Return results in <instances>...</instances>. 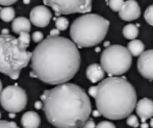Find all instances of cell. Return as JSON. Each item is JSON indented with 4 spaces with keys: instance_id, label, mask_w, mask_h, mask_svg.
Returning a JSON list of instances; mask_svg holds the SVG:
<instances>
[{
    "instance_id": "cell-1",
    "label": "cell",
    "mask_w": 153,
    "mask_h": 128,
    "mask_svg": "<svg viewBox=\"0 0 153 128\" xmlns=\"http://www.w3.org/2000/svg\"><path fill=\"white\" fill-rule=\"evenodd\" d=\"M79 66L78 48L67 38L49 36L32 51L31 75L47 84L67 83L75 76Z\"/></svg>"
},
{
    "instance_id": "cell-2",
    "label": "cell",
    "mask_w": 153,
    "mask_h": 128,
    "mask_svg": "<svg viewBox=\"0 0 153 128\" xmlns=\"http://www.w3.org/2000/svg\"><path fill=\"white\" fill-rule=\"evenodd\" d=\"M41 99L47 120L56 128L83 127L92 112L89 96L74 83L45 91Z\"/></svg>"
},
{
    "instance_id": "cell-3",
    "label": "cell",
    "mask_w": 153,
    "mask_h": 128,
    "mask_svg": "<svg viewBox=\"0 0 153 128\" xmlns=\"http://www.w3.org/2000/svg\"><path fill=\"white\" fill-rule=\"evenodd\" d=\"M89 93L96 101L97 110L111 120H121L130 116L137 105V93L132 84L121 77H108Z\"/></svg>"
},
{
    "instance_id": "cell-4",
    "label": "cell",
    "mask_w": 153,
    "mask_h": 128,
    "mask_svg": "<svg viewBox=\"0 0 153 128\" xmlns=\"http://www.w3.org/2000/svg\"><path fill=\"white\" fill-rule=\"evenodd\" d=\"M109 21L96 14H85L74 20L70 36L76 46L93 47L99 44L107 33Z\"/></svg>"
},
{
    "instance_id": "cell-5",
    "label": "cell",
    "mask_w": 153,
    "mask_h": 128,
    "mask_svg": "<svg viewBox=\"0 0 153 128\" xmlns=\"http://www.w3.org/2000/svg\"><path fill=\"white\" fill-rule=\"evenodd\" d=\"M32 52L23 50L17 38L0 34V73L18 79L22 69L31 60Z\"/></svg>"
},
{
    "instance_id": "cell-6",
    "label": "cell",
    "mask_w": 153,
    "mask_h": 128,
    "mask_svg": "<svg viewBox=\"0 0 153 128\" xmlns=\"http://www.w3.org/2000/svg\"><path fill=\"white\" fill-rule=\"evenodd\" d=\"M100 63L104 72L109 76H118L129 70L132 63V55L126 47L121 45H111L103 50Z\"/></svg>"
},
{
    "instance_id": "cell-7",
    "label": "cell",
    "mask_w": 153,
    "mask_h": 128,
    "mask_svg": "<svg viewBox=\"0 0 153 128\" xmlns=\"http://www.w3.org/2000/svg\"><path fill=\"white\" fill-rule=\"evenodd\" d=\"M27 94L18 86H8L0 93V104L10 112H20L27 104Z\"/></svg>"
},
{
    "instance_id": "cell-8",
    "label": "cell",
    "mask_w": 153,
    "mask_h": 128,
    "mask_svg": "<svg viewBox=\"0 0 153 128\" xmlns=\"http://www.w3.org/2000/svg\"><path fill=\"white\" fill-rule=\"evenodd\" d=\"M56 15L85 14L91 12L93 0H43Z\"/></svg>"
},
{
    "instance_id": "cell-9",
    "label": "cell",
    "mask_w": 153,
    "mask_h": 128,
    "mask_svg": "<svg viewBox=\"0 0 153 128\" xmlns=\"http://www.w3.org/2000/svg\"><path fill=\"white\" fill-rule=\"evenodd\" d=\"M137 70L144 78L153 80V49L144 51L137 60Z\"/></svg>"
},
{
    "instance_id": "cell-10",
    "label": "cell",
    "mask_w": 153,
    "mask_h": 128,
    "mask_svg": "<svg viewBox=\"0 0 153 128\" xmlns=\"http://www.w3.org/2000/svg\"><path fill=\"white\" fill-rule=\"evenodd\" d=\"M29 18H30V22L33 25L38 26V27H46L52 18V14H51L50 10H48L46 6L38 5L31 10Z\"/></svg>"
},
{
    "instance_id": "cell-11",
    "label": "cell",
    "mask_w": 153,
    "mask_h": 128,
    "mask_svg": "<svg viewBox=\"0 0 153 128\" xmlns=\"http://www.w3.org/2000/svg\"><path fill=\"white\" fill-rule=\"evenodd\" d=\"M119 16L124 21H133L141 16V8L137 1L134 0H127L123 4Z\"/></svg>"
},
{
    "instance_id": "cell-12",
    "label": "cell",
    "mask_w": 153,
    "mask_h": 128,
    "mask_svg": "<svg viewBox=\"0 0 153 128\" xmlns=\"http://www.w3.org/2000/svg\"><path fill=\"white\" fill-rule=\"evenodd\" d=\"M137 115L141 118L143 122H145L147 119L153 117V101L151 99L143 98L137 102L135 107Z\"/></svg>"
},
{
    "instance_id": "cell-13",
    "label": "cell",
    "mask_w": 153,
    "mask_h": 128,
    "mask_svg": "<svg viewBox=\"0 0 153 128\" xmlns=\"http://www.w3.org/2000/svg\"><path fill=\"white\" fill-rule=\"evenodd\" d=\"M87 77L93 83L100 81L104 78V70L102 69V67L98 64H92L88 67L87 69Z\"/></svg>"
},
{
    "instance_id": "cell-14",
    "label": "cell",
    "mask_w": 153,
    "mask_h": 128,
    "mask_svg": "<svg viewBox=\"0 0 153 128\" xmlns=\"http://www.w3.org/2000/svg\"><path fill=\"white\" fill-rule=\"evenodd\" d=\"M23 128H39L41 124V118L36 112H27L21 119Z\"/></svg>"
},
{
    "instance_id": "cell-15",
    "label": "cell",
    "mask_w": 153,
    "mask_h": 128,
    "mask_svg": "<svg viewBox=\"0 0 153 128\" xmlns=\"http://www.w3.org/2000/svg\"><path fill=\"white\" fill-rule=\"evenodd\" d=\"M12 29L15 33H21V32H29L31 29V23L25 17H18L15 18L12 23Z\"/></svg>"
},
{
    "instance_id": "cell-16",
    "label": "cell",
    "mask_w": 153,
    "mask_h": 128,
    "mask_svg": "<svg viewBox=\"0 0 153 128\" xmlns=\"http://www.w3.org/2000/svg\"><path fill=\"white\" fill-rule=\"evenodd\" d=\"M127 49L130 52L131 55L133 56H140L144 51H145V45L142 41L140 40H132L128 43Z\"/></svg>"
},
{
    "instance_id": "cell-17",
    "label": "cell",
    "mask_w": 153,
    "mask_h": 128,
    "mask_svg": "<svg viewBox=\"0 0 153 128\" xmlns=\"http://www.w3.org/2000/svg\"><path fill=\"white\" fill-rule=\"evenodd\" d=\"M123 36L128 40H135V38L139 36V29L135 25L128 24L123 28Z\"/></svg>"
},
{
    "instance_id": "cell-18",
    "label": "cell",
    "mask_w": 153,
    "mask_h": 128,
    "mask_svg": "<svg viewBox=\"0 0 153 128\" xmlns=\"http://www.w3.org/2000/svg\"><path fill=\"white\" fill-rule=\"evenodd\" d=\"M0 18L4 22H10L15 19V10L10 6H5V7L0 10Z\"/></svg>"
},
{
    "instance_id": "cell-19",
    "label": "cell",
    "mask_w": 153,
    "mask_h": 128,
    "mask_svg": "<svg viewBox=\"0 0 153 128\" xmlns=\"http://www.w3.org/2000/svg\"><path fill=\"white\" fill-rule=\"evenodd\" d=\"M19 44L20 47L23 50H27V47L29 46V42H30V36H29V32H21L19 33Z\"/></svg>"
},
{
    "instance_id": "cell-20",
    "label": "cell",
    "mask_w": 153,
    "mask_h": 128,
    "mask_svg": "<svg viewBox=\"0 0 153 128\" xmlns=\"http://www.w3.org/2000/svg\"><path fill=\"white\" fill-rule=\"evenodd\" d=\"M55 26H56L57 30H66L69 26L68 19L64 18V17H59L55 20Z\"/></svg>"
},
{
    "instance_id": "cell-21",
    "label": "cell",
    "mask_w": 153,
    "mask_h": 128,
    "mask_svg": "<svg viewBox=\"0 0 153 128\" xmlns=\"http://www.w3.org/2000/svg\"><path fill=\"white\" fill-rule=\"evenodd\" d=\"M124 2V0H108V5L114 12H120Z\"/></svg>"
},
{
    "instance_id": "cell-22",
    "label": "cell",
    "mask_w": 153,
    "mask_h": 128,
    "mask_svg": "<svg viewBox=\"0 0 153 128\" xmlns=\"http://www.w3.org/2000/svg\"><path fill=\"white\" fill-rule=\"evenodd\" d=\"M144 18H145L146 22L149 25L153 26V4L149 5L145 10V14H144Z\"/></svg>"
},
{
    "instance_id": "cell-23",
    "label": "cell",
    "mask_w": 153,
    "mask_h": 128,
    "mask_svg": "<svg viewBox=\"0 0 153 128\" xmlns=\"http://www.w3.org/2000/svg\"><path fill=\"white\" fill-rule=\"evenodd\" d=\"M127 124L131 127H137L139 126V120H137V118L134 115H130L127 118Z\"/></svg>"
},
{
    "instance_id": "cell-24",
    "label": "cell",
    "mask_w": 153,
    "mask_h": 128,
    "mask_svg": "<svg viewBox=\"0 0 153 128\" xmlns=\"http://www.w3.org/2000/svg\"><path fill=\"white\" fill-rule=\"evenodd\" d=\"M0 128H20V127L17 126V124L15 122L0 120Z\"/></svg>"
},
{
    "instance_id": "cell-25",
    "label": "cell",
    "mask_w": 153,
    "mask_h": 128,
    "mask_svg": "<svg viewBox=\"0 0 153 128\" xmlns=\"http://www.w3.org/2000/svg\"><path fill=\"white\" fill-rule=\"evenodd\" d=\"M44 39V36L41 31H34L32 33V40L34 41L36 43H41Z\"/></svg>"
},
{
    "instance_id": "cell-26",
    "label": "cell",
    "mask_w": 153,
    "mask_h": 128,
    "mask_svg": "<svg viewBox=\"0 0 153 128\" xmlns=\"http://www.w3.org/2000/svg\"><path fill=\"white\" fill-rule=\"evenodd\" d=\"M95 128H116V126L113 123L109 122V121H102V122L99 123Z\"/></svg>"
},
{
    "instance_id": "cell-27",
    "label": "cell",
    "mask_w": 153,
    "mask_h": 128,
    "mask_svg": "<svg viewBox=\"0 0 153 128\" xmlns=\"http://www.w3.org/2000/svg\"><path fill=\"white\" fill-rule=\"evenodd\" d=\"M18 0H0V5H4V6H10L12 4L16 3Z\"/></svg>"
},
{
    "instance_id": "cell-28",
    "label": "cell",
    "mask_w": 153,
    "mask_h": 128,
    "mask_svg": "<svg viewBox=\"0 0 153 128\" xmlns=\"http://www.w3.org/2000/svg\"><path fill=\"white\" fill-rule=\"evenodd\" d=\"M83 127H85V128H95V127H96V125H95V123H94V121H93V120H88L87 122L85 123Z\"/></svg>"
},
{
    "instance_id": "cell-29",
    "label": "cell",
    "mask_w": 153,
    "mask_h": 128,
    "mask_svg": "<svg viewBox=\"0 0 153 128\" xmlns=\"http://www.w3.org/2000/svg\"><path fill=\"white\" fill-rule=\"evenodd\" d=\"M59 30H51L50 31V36H59L57 34H59Z\"/></svg>"
},
{
    "instance_id": "cell-30",
    "label": "cell",
    "mask_w": 153,
    "mask_h": 128,
    "mask_svg": "<svg viewBox=\"0 0 153 128\" xmlns=\"http://www.w3.org/2000/svg\"><path fill=\"white\" fill-rule=\"evenodd\" d=\"M42 106H43V102H42V101H40V102H38V103L36 104V108H41Z\"/></svg>"
},
{
    "instance_id": "cell-31",
    "label": "cell",
    "mask_w": 153,
    "mask_h": 128,
    "mask_svg": "<svg viewBox=\"0 0 153 128\" xmlns=\"http://www.w3.org/2000/svg\"><path fill=\"white\" fill-rule=\"evenodd\" d=\"M2 92V82H1V80H0V93Z\"/></svg>"
},
{
    "instance_id": "cell-32",
    "label": "cell",
    "mask_w": 153,
    "mask_h": 128,
    "mask_svg": "<svg viewBox=\"0 0 153 128\" xmlns=\"http://www.w3.org/2000/svg\"><path fill=\"white\" fill-rule=\"evenodd\" d=\"M142 128H148L147 124H143V126H142Z\"/></svg>"
},
{
    "instance_id": "cell-33",
    "label": "cell",
    "mask_w": 153,
    "mask_h": 128,
    "mask_svg": "<svg viewBox=\"0 0 153 128\" xmlns=\"http://www.w3.org/2000/svg\"><path fill=\"white\" fill-rule=\"evenodd\" d=\"M150 125H151V127H153V118H152L151 122H150Z\"/></svg>"
},
{
    "instance_id": "cell-34",
    "label": "cell",
    "mask_w": 153,
    "mask_h": 128,
    "mask_svg": "<svg viewBox=\"0 0 153 128\" xmlns=\"http://www.w3.org/2000/svg\"><path fill=\"white\" fill-rule=\"evenodd\" d=\"M25 3H29V0H24Z\"/></svg>"
},
{
    "instance_id": "cell-35",
    "label": "cell",
    "mask_w": 153,
    "mask_h": 128,
    "mask_svg": "<svg viewBox=\"0 0 153 128\" xmlns=\"http://www.w3.org/2000/svg\"><path fill=\"white\" fill-rule=\"evenodd\" d=\"M0 118H1V112H0Z\"/></svg>"
}]
</instances>
